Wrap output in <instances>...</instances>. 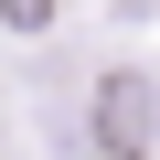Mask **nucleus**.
Here are the masks:
<instances>
[{
	"instance_id": "f257e3e1",
	"label": "nucleus",
	"mask_w": 160,
	"mask_h": 160,
	"mask_svg": "<svg viewBox=\"0 0 160 160\" xmlns=\"http://www.w3.org/2000/svg\"><path fill=\"white\" fill-rule=\"evenodd\" d=\"M149 139H160V86H149V75H107V86H96V149L139 160Z\"/></svg>"
},
{
	"instance_id": "f03ea898",
	"label": "nucleus",
	"mask_w": 160,
	"mask_h": 160,
	"mask_svg": "<svg viewBox=\"0 0 160 160\" xmlns=\"http://www.w3.org/2000/svg\"><path fill=\"white\" fill-rule=\"evenodd\" d=\"M32 22H53V0H11V32H32Z\"/></svg>"
}]
</instances>
